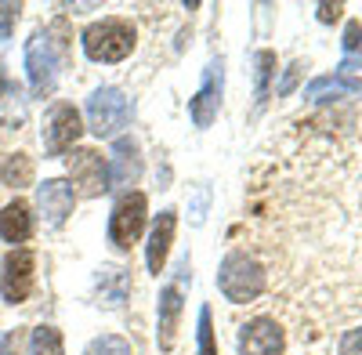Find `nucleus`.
<instances>
[{"label": "nucleus", "mask_w": 362, "mask_h": 355, "mask_svg": "<svg viewBox=\"0 0 362 355\" xmlns=\"http://www.w3.org/2000/svg\"><path fill=\"white\" fill-rule=\"evenodd\" d=\"M189 279V257L177 261V276L174 283H167L160 290V327H156V341H160V351H170L174 341H177V322H181V308H185V293H181V283Z\"/></svg>", "instance_id": "6"}, {"label": "nucleus", "mask_w": 362, "mask_h": 355, "mask_svg": "<svg viewBox=\"0 0 362 355\" xmlns=\"http://www.w3.org/2000/svg\"><path fill=\"white\" fill-rule=\"evenodd\" d=\"M83 54L90 62H124V58L134 51V25L124 18H102V22H90L83 29Z\"/></svg>", "instance_id": "1"}, {"label": "nucleus", "mask_w": 362, "mask_h": 355, "mask_svg": "<svg viewBox=\"0 0 362 355\" xmlns=\"http://www.w3.org/2000/svg\"><path fill=\"white\" fill-rule=\"evenodd\" d=\"M8 95V76H4V62H0V98Z\"/></svg>", "instance_id": "30"}, {"label": "nucleus", "mask_w": 362, "mask_h": 355, "mask_svg": "<svg viewBox=\"0 0 362 355\" xmlns=\"http://www.w3.org/2000/svg\"><path fill=\"white\" fill-rule=\"evenodd\" d=\"M58 66H62V40H54V29L33 33V40L25 44V76L37 98L54 91Z\"/></svg>", "instance_id": "3"}, {"label": "nucleus", "mask_w": 362, "mask_h": 355, "mask_svg": "<svg viewBox=\"0 0 362 355\" xmlns=\"http://www.w3.org/2000/svg\"><path fill=\"white\" fill-rule=\"evenodd\" d=\"M344 4H319V22H337Z\"/></svg>", "instance_id": "28"}, {"label": "nucleus", "mask_w": 362, "mask_h": 355, "mask_svg": "<svg viewBox=\"0 0 362 355\" xmlns=\"http://www.w3.org/2000/svg\"><path fill=\"white\" fill-rule=\"evenodd\" d=\"M293 83H297V66H290V69L283 73V80H279V87H276V95H290Z\"/></svg>", "instance_id": "29"}, {"label": "nucleus", "mask_w": 362, "mask_h": 355, "mask_svg": "<svg viewBox=\"0 0 362 355\" xmlns=\"http://www.w3.org/2000/svg\"><path fill=\"white\" fill-rule=\"evenodd\" d=\"M83 355H134V348L119 334H102V337H95L83 348Z\"/></svg>", "instance_id": "22"}, {"label": "nucleus", "mask_w": 362, "mask_h": 355, "mask_svg": "<svg viewBox=\"0 0 362 355\" xmlns=\"http://www.w3.org/2000/svg\"><path fill=\"white\" fill-rule=\"evenodd\" d=\"M131 124V102L119 87H98L87 98V127L98 138H116Z\"/></svg>", "instance_id": "4"}, {"label": "nucleus", "mask_w": 362, "mask_h": 355, "mask_svg": "<svg viewBox=\"0 0 362 355\" xmlns=\"http://www.w3.org/2000/svg\"><path fill=\"white\" fill-rule=\"evenodd\" d=\"M95 298L105 308H119L131 298V272L119 269V264H102L95 276Z\"/></svg>", "instance_id": "14"}, {"label": "nucleus", "mask_w": 362, "mask_h": 355, "mask_svg": "<svg viewBox=\"0 0 362 355\" xmlns=\"http://www.w3.org/2000/svg\"><path fill=\"white\" fill-rule=\"evenodd\" d=\"M174 228H177V211H160L153 221V232H148V243H145V264L153 276H160L167 264V254L174 247Z\"/></svg>", "instance_id": "13"}, {"label": "nucleus", "mask_w": 362, "mask_h": 355, "mask_svg": "<svg viewBox=\"0 0 362 355\" xmlns=\"http://www.w3.org/2000/svg\"><path fill=\"white\" fill-rule=\"evenodd\" d=\"M221 91H225V62L221 58H210L206 66V76L199 83L196 98L189 102V116L196 127H210L218 120V109H221Z\"/></svg>", "instance_id": "7"}, {"label": "nucleus", "mask_w": 362, "mask_h": 355, "mask_svg": "<svg viewBox=\"0 0 362 355\" xmlns=\"http://www.w3.org/2000/svg\"><path fill=\"white\" fill-rule=\"evenodd\" d=\"M272 76H276V54H272V51H257L254 54V102H257V109L268 102Z\"/></svg>", "instance_id": "18"}, {"label": "nucleus", "mask_w": 362, "mask_h": 355, "mask_svg": "<svg viewBox=\"0 0 362 355\" xmlns=\"http://www.w3.org/2000/svg\"><path fill=\"white\" fill-rule=\"evenodd\" d=\"M0 235L8 243H25L33 235V211H29L25 199H11L4 211H0Z\"/></svg>", "instance_id": "15"}, {"label": "nucleus", "mask_w": 362, "mask_h": 355, "mask_svg": "<svg viewBox=\"0 0 362 355\" xmlns=\"http://www.w3.org/2000/svg\"><path fill=\"white\" fill-rule=\"evenodd\" d=\"M138 174H141V160H138V145L131 138H119L112 145V163H109V178L116 185H131L138 182Z\"/></svg>", "instance_id": "16"}, {"label": "nucleus", "mask_w": 362, "mask_h": 355, "mask_svg": "<svg viewBox=\"0 0 362 355\" xmlns=\"http://www.w3.org/2000/svg\"><path fill=\"white\" fill-rule=\"evenodd\" d=\"M206 199H210V189H206V185H196V203H192V225H199V221H203V214H206Z\"/></svg>", "instance_id": "26"}, {"label": "nucleus", "mask_w": 362, "mask_h": 355, "mask_svg": "<svg viewBox=\"0 0 362 355\" xmlns=\"http://www.w3.org/2000/svg\"><path fill=\"white\" fill-rule=\"evenodd\" d=\"M0 178H4V185H11V189H25V185H33V160H29L25 153L8 156V163L0 167Z\"/></svg>", "instance_id": "19"}, {"label": "nucleus", "mask_w": 362, "mask_h": 355, "mask_svg": "<svg viewBox=\"0 0 362 355\" xmlns=\"http://www.w3.org/2000/svg\"><path fill=\"white\" fill-rule=\"evenodd\" d=\"M218 286L232 305H250L264 293V269L261 261H254L243 250H232L225 254L221 269H218Z\"/></svg>", "instance_id": "2"}, {"label": "nucleus", "mask_w": 362, "mask_h": 355, "mask_svg": "<svg viewBox=\"0 0 362 355\" xmlns=\"http://www.w3.org/2000/svg\"><path fill=\"white\" fill-rule=\"evenodd\" d=\"M145 218H148V199L141 192H124L109 214V243L119 250H131L145 228Z\"/></svg>", "instance_id": "5"}, {"label": "nucleus", "mask_w": 362, "mask_h": 355, "mask_svg": "<svg viewBox=\"0 0 362 355\" xmlns=\"http://www.w3.org/2000/svg\"><path fill=\"white\" fill-rule=\"evenodd\" d=\"M69 178L80 185L83 196H102V192L112 189L109 160L98 149H73V156H69Z\"/></svg>", "instance_id": "8"}, {"label": "nucleus", "mask_w": 362, "mask_h": 355, "mask_svg": "<svg viewBox=\"0 0 362 355\" xmlns=\"http://www.w3.org/2000/svg\"><path fill=\"white\" fill-rule=\"evenodd\" d=\"M235 348H239V355H283L286 337H283L276 319L261 315V319H250L247 327H239Z\"/></svg>", "instance_id": "11"}, {"label": "nucleus", "mask_w": 362, "mask_h": 355, "mask_svg": "<svg viewBox=\"0 0 362 355\" xmlns=\"http://www.w3.org/2000/svg\"><path fill=\"white\" fill-rule=\"evenodd\" d=\"M329 95H362V80H351V76H315L305 87L308 102H322Z\"/></svg>", "instance_id": "17"}, {"label": "nucleus", "mask_w": 362, "mask_h": 355, "mask_svg": "<svg viewBox=\"0 0 362 355\" xmlns=\"http://www.w3.org/2000/svg\"><path fill=\"white\" fill-rule=\"evenodd\" d=\"M29 355H66L62 334L54 327H37L33 337H29Z\"/></svg>", "instance_id": "21"}, {"label": "nucleus", "mask_w": 362, "mask_h": 355, "mask_svg": "<svg viewBox=\"0 0 362 355\" xmlns=\"http://www.w3.org/2000/svg\"><path fill=\"white\" fill-rule=\"evenodd\" d=\"M199 355H218V341H214V322H210V308H199Z\"/></svg>", "instance_id": "23"}, {"label": "nucleus", "mask_w": 362, "mask_h": 355, "mask_svg": "<svg viewBox=\"0 0 362 355\" xmlns=\"http://www.w3.org/2000/svg\"><path fill=\"white\" fill-rule=\"evenodd\" d=\"M37 206L51 228H62L76 206V189L69 182H62V178H51V182H44L37 189Z\"/></svg>", "instance_id": "12"}, {"label": "nucleus", "mask_w": 362, "mask_h": 355, "mask_svg": "<svg viewBox=\"0 0 362 355\" xmlns=\"http://www.w3.org/2000/svg\"><path fill=\"white\" fill-rule=\"evenodd\" d=\"M83 134V120H80V109L62 102V105H54L47 112V124H44V145H47V153L51 156H62L69 153L76 138Z\"/></svg>", "instance_id": "10"}, {"label": "nucleus", "mask_w": 362, "mask_h": 355, "mask_svg": "<svg viewBox=\"0 0 362 355\" xmlns=\"http://www.w3.org/2000/svg\"><path fill=\"white\" fill-rule=\"evenodd\" d=\"M37 257L29 250H11L4 257V272H0V293H4L8 305H22L37 283Z\"/></svg>", "instance_id": "9"}, {"label": "nucleus", "mask_w": 362, "mask_h": 355, "mask_svg": "<svg viewBox=\"0 0 362 355\" xmlns=\"http://www.w3.org/2000/svg\"><path fill=\"white\" fill-rule=\"evenodd\" d=\"M344 62H341V73H355L362 69V22H348L344 25Z\"/></svg>", "instance_id": "20"}, {"label": "nucleus", "mask_w": 362, "mask_h": 355, "mask_svg": "<svg viewBox=\"0 0 362 355\" xmlns=\"http://www.w3.org/2000/svg\"><path fill=\"white\" fill-rule=\"evenodd\" d=\"M341 355H362V327H355L341 337Z\"/></svg>", "instance_id": "25"}, {"label": "nucleus", "mask_w": 362, "mask_h": 355, "mask_svg": "<svg viewBox=\"0 0 362 355\" xmlns=\"http://www.w3.org/2000/svg\"><path fill=\"white\" fill-rule=\"evenodd\" d=\"M18 351H22V330H11L0 344V355H18Z\"/></svg>", "instance_id": "27"}, {"label": "nucleus", "mask_w": 362, "mask_h": 355, "mask_svg": "<svg viewBox=\"0 0 362 355\" xmlns=\"http://www.w3.org/2000/svg\"><path fill=\"white\" fill-rule=\"evenodd\" d=\"M18 4H0V40H8L15 33V22H18Z\"/></svg>", "instance_id": "24"}]
</instances>
